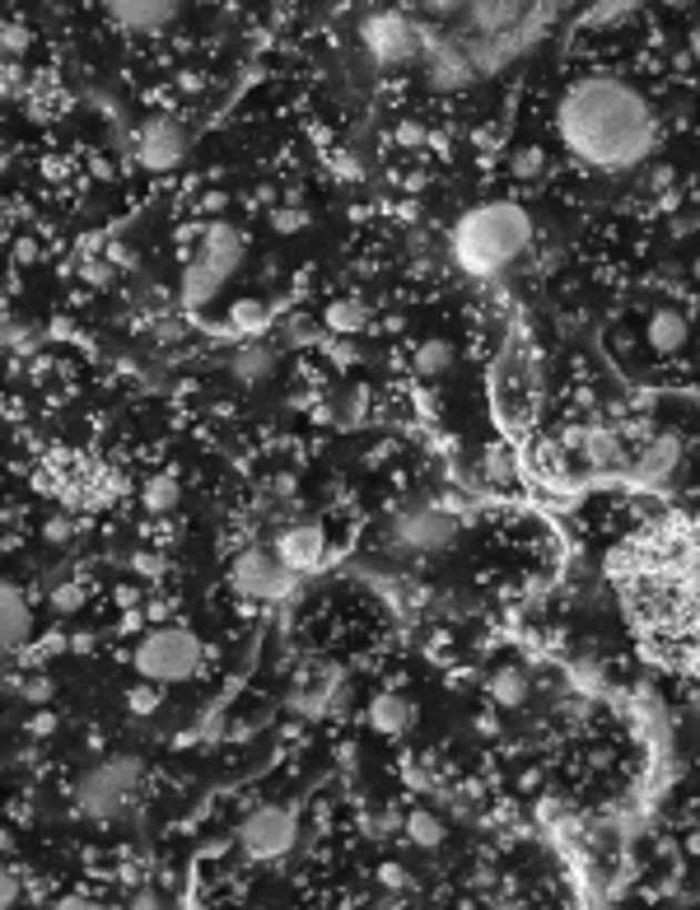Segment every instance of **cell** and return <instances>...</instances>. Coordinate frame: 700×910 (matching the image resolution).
I'll return each instance as SVG.
<instances>
[{
  "mask_svg": "<svg viewBox=\"0 0 700 910\" xmlns=\"http://www.w3.org/2000/svg\"><path fill=\"white\" fill-rule=\"evenodd\" d=\"M201 668V640L183 626H164L150 630L141 649H135V673L154 687H169V681H187Z\"/></svg>",
  "mask_w": 700,
  "mask_h": 910,
  "instance_id": "7",
  "label": "cell"
},
{
  "mask_svg": "<svg viewBox=\"0 0 700 910\" xmlns=\"http://www.w3.org/2000/svg\"><path fill=\"white\" fill-rule=\"evenodd\" d=\"M378 878H383V887H393V892H406V887H412V873H406L402 863H383Z\"/></svg>",
  "mask_w": 700,
  "mask_h": 910,
  "instance_id": "31",
  "label": "cell"
},
{
  "mask_svg": "<svg viewBox=\"0 0 700 910\" xmlns=\"http://www.w3.org/2000/svg\"><path fill=\"white\" fill-rule=\"evenodd\" d=\"M477 734L495 738V734H500V719H495V715H477Z\"/></svg>",
  "mask_w": 700,
  "mask_h": 910,
  "instance_id": "36",
  "label": "cell"
},
{
  "mask_svg": "<svg viewBox=\"0 0 700 910\" xmlns=\"http://www.w3.org/2000/svg\"><path fill=\"white\" fill-rule=\"evenodd\" d=\"M276 364H281V355H276L271 341H247V346H239L230 355V374L243 383V388H257V383H266L271 374H276Z\"/></svg>",
  "mask_w": 700,
  "mask_h": 910,
  "instance_id": "15",
  "label": "cell"
},
{
  "mask_svg": "<svg viewBox=\"0 0 700 910\" xmlns=\"http://www.w3.org/2000/svg\"><path fill=\"white\" fill-rule=\"evenodd\" d=\"M33 630V611H29V598L19 588L0 584V649H19L29 640Z\"/></svg>",
  "mask_w": 700,
  "mask_h": 910,
  "instance_id": "16",
  "label": "cell"
},
{
  "mask_svg": "<svg viewBox=\"0 0 700 910\" xmlns=\"http://www.w3.org/2000/svg\"><path fill=\"white\" fill-rule=\"evenodd\" d=\"M397 10L416 24L420 57H430L448 84H463L524 57L566 0H402Z\"/></svg>",
  "mask_w": 700,
  "mask_h": 910,
  "instance_id": "2",
  "label": "cell"
},
{
  "mask_svg": "<svg viewBox=\"0 0 700 910\" xmlns=\"http://www.w3.org/2000/svg\"><path fill=\"white\" fill-rule=\"evenodd\" d=\"M612 575L645 640L677 664H700V518L630 537Z\"/></svg>",
  "mask_w": 700,
  "mask_h": 910,
  "instance_id": "1",
  "label": "cell"
},
{
  "mask_svg": "<svg viewBox=\"0 0 700 910\" xmlns=\"http://www.w3.org/2000/svg\"><path fill=\"white\" fill-rule=\"evenodd\" d=\"M575 448H584V458H589L594 467H602V472L621 463V439L612 435V429H598V425H594V429H584Z\"/></svg>",
  "mask_w": 700,
  "mask_h": 910,
  "instance_id": "20",
  "label": "cell"
},
{
  "mask_svg": "<svg viewBox=\"0 0 700 910\" xmlns=\"http://www.w3.org/2000/svg\"><path fill=\"white\" fill-rule=\"evenodd\" d=\"M412 719H416V705L406 696H397V691H383L369 705V728H374V734L393 738V734H402V728H412Z\"/></svg>",
  "mask_w": 700,
  "mask_h": 910,
  "instance_id": "17",
  "label": "cell"
},
{
  "mask_svg": "<svg viewBox=\"0 0 700 910\" xmlns=\"http://www.w3.org/2000/svg\"><path fill=\"white\" fill-rule=\"evenodd\" d=\"M295 836H300L295 812L281 808V803H266V808L243 817L239 846H243L247 859H281V855H290V846H295Z\"/></svg>",
  "mask_w": 700,
  "mask_h": 910,
  "instance_id": "9",
  "label": "cell"
},
{
  "mask_svg": "<svg viewBox=\"0 0 700 910\" xmlns=\"http://www.w3.org/2000/svg\"><path fill=\"white\" fill-rule=\"evenodd\" d=\"M300 575L276 556V552H262V546H247V552L234 560V588L257 603H276V598H290L295 594Z\"/></svg>",
  "mask_w": 700,
  "mask_h": 910,
  "instance_id": "8",
  "label": "cell"
},
{
  "mask_svg": "<svg viewBox=\"0 0 700 910\" xmlns=\"http://www.w3.org/2000/svg\"><path fill=\"white\" fill-rule=\"evenodd\" d=\"M57 611H75L80 607V588H57Z\"/></svg>",
  "mask_w": 700,
  "mask_h": 910,
  "instance_id": "35",
  "label": "cell"
},
{
  "mask_svg": "<svg viewBox=\"0 0 700 910\" xmlns=\"http://www.w3.org/2000/svg\"><path fill=\"white\" fill-rule=\"evenodd\" d=\"M509 173H514V178H541V173H547V154H541L537 145L518 150V154L509 159Z\"/></svg>",
  "mask_w": 700,
  "mask_h": 910,
  "instance_id": "27",
  "label": "cell"
},
{
  "mask_svg": "<svg viewBox=\"0 0 700 910\" xmlns=\"http://www.w3.org/2000/svg\"><path fill=\"white\" fill-rule=\"evenodd\" d=\"M10 89H14V80H10V65H0V99H6Z\"/></svg>",
  "mask_w": 700,
  "mask_h": 910,
  "instance_id": "38",
  "label": "cell"
},
{
  "mask_svg": "<svg viewBox=\"0 0 700 910\" xmlns=\"http://www.w3.org/2000/svg\"><path fill=\"white\" fill-rule=\"evenodd\" d=\"M490 696H495V705H505V710H514V705H524V700H528V677L518 673V668L495 673V681H490Z\"/></svg>",
  "mask_w": 700,
  "mask_h": 910,
  "instance_id": "25",
  "label": "cell"
},
{
  "mask_svg": "<svg viewBox=\"0 0 700 910\" xmlns=\"http://www.w3.org/2000/svg\"><path fill=\"white\" fill-rule=\"evenodd\" d=\"M230 327H234L239 336H262V332L271 327V304H262V300H239V304H230Z\"/></svg>",
  "mask_w": 700,
  "mask_h": 910,
  "instance_id": "22",
  "label": "cell"
},
{
  "mask_svg": "<svg viewBox=\"0 0 700 910\" xmlns=\"http://www.w3.org/2000/svg\"><path fill=\"white\" fill-rule=\"evenodd\" d=\"M412 364H416L420 378H439V374L454 370V346H448V341H420Z\"/></svg>",
  "mask_w": 700,
  "mask_h": 910,
  "instance_id": "23",
  "label": "cell"
},
{
  "mask_svg": "<svg viewBox=\"0 0 700 910\" xmlns=\"http://www.w3.org/2000/svg\"><path fill=\"white\" fill-rule=\"evenodd\" d=\"M454 537H458V523L435 505H416L393 523L397 552H412V556H435L444 546H454Z\"/></svg>",
  "mask_w": 700,
  "mask_h": 910,
  "instance_id": "11",
  "label": "cell"
},
{
  "mask_svg": "<svg viewBox=\"0 0 700 910\" xmlns=\"http://www.w3.org/2000/svg\"><path fill=\"white\" fill-rule=\"evenodd\" d=\"M323 323H327L336 336H355V332L369 327V309L359 304V300H336V304H327Z\"/></svg>",
  "mask_w": 700,
  "mask_h": 910,
  "instance_id": "21",
  "label": "cell"
},
{
  "mask_svg": "<svg viewBox=\"0 0 700 910\" xmlns=\"http://www.w3.org/2000/svg\"><path fill=\"white\" fill-rule=\"evenodd\" d=\"M687 850H691V855H696V859H700V827H696V831H691V836H687Z\"/></svg>",
  "mask_w": 700,
  "mask_h": 910,
  "instance_id": "39",
  "label": "cell"
},
{
  "mask_svg": "<svg viewBox=\"0 0 700 910\" xmlns=\"http://www.w3.org/2000/svg\"><path fill=\"white\" fill-rule=\"evenodd\" d=\"M556 131L584 169L598 173H626L645 164L659 141V122L640 89L612 75L575 80L556 108Z\"/></svg>",
  "mask_w": 700,
  "mask_h": 910,
  "instance_id": "3",
  "label": "cell"
},
{
  "mask_svg": "<svg viewBox=\"0 0 700 910\" xmlns=\"http://www.w3.org/2000/svg\"><path fill=\"white\" fill-rule=\"evenodd\" d=\"M0 664H6V649H0Z\"/></svg>",
  "mask_w": 700,
  "mask_h": 910,
  "instance_id": "41",
  "label": "cell"
},
{
  "mask_svg": "<svg viewBox=\"0 0 700 910\" xmlns=\"http://www.w3.org/2000/svg\"><path fill=\"white\" fill-rule=\"evenodd\" d=\"M19 897H24V887H19V878L6 869V863H0V910H6V906H14Z\"/></svg>",
  "mask_w": 700,
  "mask_h": 910,
  "instance_id": "30",
  "label": "cell"
},
{
  "mask_svg": "<svg viewBox=\"0 0 700 910\" xmlns=\"http://www.w3.org/2000/svg\"><path fill=\"white\" fill-rule=\"evenodd\" d=\"M406 840L420 846V850H435L444 840V822L435 812H412V817H406Z\"/></svg>",
  "mask_w": 700,
  "mask_h": 910,
  "instance_id": "26",
  "label": "cell"
},
{
  "mask_svg": "<svg viewBox=\"0 0 700 910\" xmlns=\"http://www.w3.org/2000/svg\"><path fill=\"white\" fill-rule=\"evenodd\" d=\"M276 556H281L295 575L318 570L323 556H327V533H323V523L300 518V523H290V528H281V537H276Z\"/></svg>",
  "mask_w": 700,
  "mask_h": 910,
  "instance_id": "13",
  "label": "cell"
},
{
  "mask_svg": "<svg viewBox=\"0 0 700 910\" xmlns=\"http://www.w3.org/2000/svg\"><path fill=\"white\" fill-rule=\"evenodd\" d=\"M481 472L490 476V482H509V476H514L509 453H505V448H490V453H486V463H481Z\"/></svg>",
  "mask_w": 700,
  "mask_h": 910,
  "instance_id": "29",
  "label": "cell"
},
{
  "mask_svg": "<svg viewBox=\"0 0 700 910\" xmlns=\"http://www.w3.org/2000/svg\"><path fill=\"white\" fill-rule=\"evenodd\" d=\"M141 780H145L141 757H103L75 780V808L84 817H94V822L122 817L135 803V793H141Z\"/></svg>",
  "mask_w": 700,
  "mask_h": 910,
  "instance_id": "5",
  "label": "cell"
},
{
  "mask_svg": "<svg viewBox=\"0 0 700 910\" xmlns=\"http://www.w3.org/2000/svg\"><path fill=\"white\" fill-rule=\"evenodd\" d=\"M687 336H691L687 313H677V309H659V313L649 317V346L659 351V355L682 351V346H687Z\"/></svg>",
  "mask_w": 700,
  "mask_h": 910,
  "instance_id": "18",
  "label": "cell"
},
{
  "mask_svg": "<svg viewBox=\"0 0 700 910\" xmlns=\"http://www.w3.org/2000/svg\"><path fill=\"white\" fill-rule=\"evenodd\" d=\"M71 537H75V523L57 514V518L48 523V542H71Z\"/></svg>",
  "mask_w": 700,
  "mask_h": 910,
  "instance_id": "34",
  "label": "cell"
},
{
  "mask_svg": "<svg viewBox=\"0 0 700 910\" xmlns=\"http://www.w3.org/2000/svg\"><path fill=\"white\" fill-rule=\"evenodd\" d=\"M365 48L378 65H412L420 61V38H416V24L406 19L397 6L393 10H378L374 19H365Z\"/></svg>",
  "mask_w": 700,
  "mask_h": 910,
  "instance_id": "10",
  "label": "cell"
},
{
  "mask_svg": "<svg viewBox=\"0 0 700 910\" xmlns=\"http://www.w3.org/2000/svg\"><path fill=\"white\" fill-rule=\"evenodd\" d=\"M304 224H308L304 211H276V230H281V234H300Z\"/></svg>",
  "mask_w": 700,
  "mask_h": 910,
  "instance_id": "32",
  "label": "cell"
},
{
  "mask_svg": "<svg viewBox=\"0 0 700 910\" xmlns=\"http://www.w3.org/2000/svg\"><path fill=\"white\" fill-rule=\"evenodd\" d=\"M187 154V131L177 127L173 118H154L141 127V135H135V159L150 169V173H169L183 164Z\"/></svg>",
  "mask_w": 700,
  "mask_h": 910,
  "instance_id": "12",
  "label": "cell"
},
{
  "mask_svg": "<svg viewBox=\"0 0 700 910\" xmlns=\"http://www.w3.org/2000/svg\"><path fill=\"white\" fill-rule=\"evenodd\" d=\"M141 499H145V509H150V514H169V509H177V499H183V491H177V476H169V472L150 476L145 491H141Z\"/></svg>",
  "mask_w": 700,
  "mask_h": 910,
  "instance_id": "24",
  "label": "cell"
},
{
  "mask_svg": "<svg viewBox=\"0 0 700 910\" xmlns=\"http://www.w3.org/2000/svg\"><path fill=\"white\" fill-rule=\"evenodd\" d=\"M336 412H342V425H355V421H359V412H365V393H351L342 406H336Z\"/></svg>",
  "mask_w": 700,
  "mask_h": 910,
  "instance_id": "33",
  "label": "cell"
},
{
  "mask_svg": "<svg viewBox=\"0 0 700 910\" xmlns=\"http://www.w3.org/2000/svg\"><path fill=\"white\" fill-rule=\"evenodd\" d=\"M691 57H696V61H700V24H696V29H691Z\"/></svg>",
  "mask_w": 700,
  "mask_h": 910,
  "instance_id": "40",
  "label": "cell"
},
{
  "mask_svg": "<svg viewBox=\"0 0 700 910\" xmlns=\"http://www.w3.org/2000/svg\"><path fill=\"white\" fill-rule=\"evenodd\" d=\"M239 266H243V234L230 230V224H211L183 266V304H211L224 290V281H234Z\"/></svg>",
  "mask_w": 700,
  "mask_h": 910,
  "instance_id": "6",
  "label": "cell"
},
{
  "mask_svg": "<svg viewBox=\"0 0 700 910\" xmlns=\"http://www.w3.org/2000/svg\"><path fill=\"white\" fill-rule=\"evenodd\" d=\"M677 458H682V444H677L672 435H659V439H653V444L640 453V458H636V476H640L645 486H653V482H663V476L677 467Z\"/></svg>",
  "mask_w": 700,
  "mask_h": 910,
  "instance_id": "19",
  "label": "cell"
},
{
  "mask_svg": "<svg viewBox=\"0 0 700 910\" xmlns=\"http://www.w3.org/2000/svg\"><path fill=\"white\" fill-rule=\"evenodd\" d=\"M126 705H131L135 715H154V710H160V687L141 677V687H131V691H126Z\"/></svg>",
  "mask_w": 700,
  "mask_h": 910,
  "instance_id": "28",
  "label": "cell"
},
{
  "mask_svg": "<svg viewBox=\"0 0 700 910\" xmlns=\"http://www.w3.org/2000/svg\"><path fill=\"white\" fill-rule=\"evenodd\" d=\"M103 6L112 24L126 33H160L177 14V0H103Z\"/></svg>",
  "mask_w": 700,
  "mask_h": 910,
  "instance_id": "14",
  "label": "cell"
},
{
  "mask_svg": "<svg viewBox=\"0 0 700 910\" xmlns=\"http://www.w3.org/2000/svg\"><path fill=\"white\" fill-rule=\"evenodd\" d=\"M332 360H336V364H351L355 351H351V346H332Z\"/></svg>",
  "mask_w": 700,
  "mask_h": 910,
  "instance_id": "37",
  "label": "cell"
},
{
  "mask_svg": "<svg viewBox=\"0 0 700 910\" xmlns=\"http://www.w3.org/2000/svg\"><path fill=\"white\" fill-rule=\"evenodd\" d=\"M532 243V215L514 201H486V206L467 211L454 230V257L467 276L490 281L505 266H514Z\"/></svg>",
  "mask_w": 700,
  "mask_h": 910,
  "instance_id": "4",
  "label": "cell"
}]
</instances>
